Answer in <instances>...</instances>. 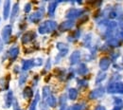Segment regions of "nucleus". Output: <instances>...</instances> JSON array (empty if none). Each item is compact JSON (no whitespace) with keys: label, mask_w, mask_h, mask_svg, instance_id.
Segmentation results:
<instances>
[{"label":"nucleus","mask_w":123,"mask_h":110,"mask_svg":"<svg viewBox=\"0 0 123 110\" xmlns=\"http://www.w3.org/2000/svg\"><path fill=\"white\" fill-rule=\"evenodd\" d=\"M24 81H25V77H24V75H22V76L20 77V81H19V84H20V85H22V84H23Z\"/></svg>","instance_id":"6e6552de"},{"label":"nucleus","mask_w":123,"mask_h":110,"mask_svg":"<svg viewBox=\"0 0 123 110\" xmlns=\"http://www.w3.org/2000/svg\"><path fill=\"white\" fill-rule=\"evenodd\" d=\"M9 54H10L11 59H12V60H14L16 57L18 56V54H19V48L17 47H12L10 49Z\"/></svg>","instance_id":"20e7f679"},{"label":"nucleus","mask_w":123,"mask_h":110,"mask_svg":"<svg viewBox=\"0 0 123 110\" xmlns=\"http://www.w3.org/2000/svg\"><path fill=\"white\" fill-rule=\"evenodd\" d=\"M12 101H13V94H12V91H9L7 96H6V101H5V105H6L7 108H9V107L12 106Z\"/></svg>","instance_id":"7ed1b4c3"},{"label":"nucleus","mask_w":123,"mask_h":110,"mask_svg":"<svg viewBox=\"0 0 123 110\" xmlns=\"http://www.w3.org/2000/svg\"><path fill=\"white\" fill-rule=\"evenodd\" d=\"M31 61H25V62L23 63V69H24V70H27V69H29V68L31 67Z\"/></svg>","instance_id":"0eeeda50"},{"label":"nucleus","mask_w":123,"mask_h":110,"mask_svg":"<svg viewBox=\"0 0 123 110\" xmlns=\"http://www.w3.org/2000/svg\"><path fill=\"white\" fill-rule=\"evenodd\" d=\"M30 10H31V5H30V4L26 5V7H25V12L28 13V12H30Z\"/></svg>","instance_id":"9d476101"},{"label":"nucleus","mask_w":123,"mask_h":110,"mask_svg":"<svg viewBox=\"0 0 123 110\" xmlns=\"http://www.w3.org/2000/svg\"><path fill=\"white\" fill-rule=\"evenodd\" d=\"M10 11H11V2L9 0L5 1L4 3V8H3V18L6 20L9 18L10 15Z\"/></svg>","instance_id":"f03ea898"},{"label":"nucleus","mask_w":123,"mask_h":110,"mask_svg":"<svg viewBox=\"0 0 123 110\" xmlns=\"http://www.w3.org/2000/svg\"><path fill=\"white\" fill-rule=\"evenodd\" d=\"M31 95H32V92H31V88L30 87L25 88V90H24V96L26 98H30V97H31Z\"/></svg>","instance_id":"423d86ee"},{"label":"nucleus","mask_w":123,"mask_h":110,"mask_svg":"<svg viewBox=\"0 0 123 110\" xmlns=\"http://www.w3.org/2000/svg\"><path fill=\"white\" fill-rule=\"evenodd\" d=\"M2 46H3V43H2V40L0 39V51L2 50V47H3Z\"/></svg>","instance_id":"9b49d317"},{"label":"nucleus","mask_w":123,"mask_h":110,"mask_svg":"<svg viewBox=\"0 0 123 110\" xmlns=\"http://www.w3.org/2000/svg\"><path fill=\"white\" fill-rule=\"evenodd\" d=\"M12 33V28L11 25H7L3 28L2 32H1V35H2V39L5 43H8L10 38H11V35Z\"/></svg>","instance_id":"f257e3e1"},{"label":"nucleus","mask_w":123,"mask_h":110,"mask_svg":"<svg viewBox=\"0 0 123 110\" xmlns=\"http://www.w3.org/2000/svg\"><path fill=\"white\" fill-rule=\"evenodd\" d=\"M18 13V3H15L12 7V15H11V23H12L14 21L16 17V14Z\"/></svg>","instance_id":"39448f33"},{"label":"nucleus","mask_w":123,"mask_h":110,"mask_svg":"<svg viewBox=\"0 0 123 110\" xmlns=\"http://www.w3.org/2000/svg\"><path fill=\"white\" fill-rule=\"evenodd\" d=\"M13 109L14 110H20L19 108V106H18V104H17V102H14V104H13Z\"/></svg>","instance_id":"1a4fd4ad"}]
</instances>
